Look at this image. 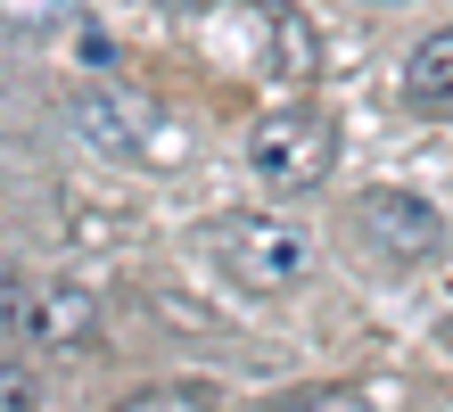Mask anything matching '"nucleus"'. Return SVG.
Instances as JSON below:
<instances>
[{"label":"nucleus","instance_id":"f8f14e48","mask_svg":"<svg viewBox=\"0 0 453 412\" xmlns=\"http://www.w3.org/2000/svg\"><path fill=\"white\" fill-rule=\"evenodd\" d=\"M165 9H198V0H165Z\"/></svg>","mask_w":453,"mask_h":412},{"label":"nucleus","instance_id":"6e6552de","mask_svg":"<svg viewBox=\"0 0 453 412\" xmlns=\"http://www.w3.org/2000/svg\"><path fill=\"white\" fill-rule=\"evenodd\" d=\"M74 17H83V0H0V25L9 34H58Z\"/></svg>","mask_w":453,"mask_h":412},{"label":"nucleus","instance_id":"20e7f679","mask_svg":"<svg viewBox=\"0 0 453 412\" xmlns=\"http://www.w3.org/2000/svg\"><path fill=\"white\" fill-rule=\"evenodd\" d=\"M0 330L50 346V354H66V346H83L99 330V306H91V289H66V281H42V289L0 281Z\"/></svg>","mask_w":453,"mask_h":412},{"label":"nucleus","instance_id":"9b49d317","mask_svg":"<svg viewBox=\"0 0 453 412\" xmlns=\"http://www.w3.org/2000/svg\"><path fill=\"white\" fill-rule=\"evenodd\" d=\"M116 412H198V396L190 388H149V396H124Z\"/></svg>","mask_w":453,"mask_h":412},{"label":"nucleus","instance_id":"423d86ee","mask_svg":"<svg viewBox=\"0 0 453 412\" xmlns=\"http://www.w3.org/2000/svg\"><path fill=\"white\" fill-rule=\"evenodd\" d=\"M256 34H264V66H273V82H288V91H305V82L322 74V42H313V25H305L297 9L264 0V9H256Z\"/></svg>","mask_w":453,"mask_h":412},{"label":"nucleus","instance_id":"1a4fd4ad","mask_svg":"<svg viewBox=\"0 0 453 412\" xmlns=\"http://www.w3.org/2000/svg\"><path fill=\"white\" fill-rule=\"evenodd\" d=\"M0 412H42V379L0 354Z\"/></svg>","mask_w":453,"mask_h":412},{"label":"nucleus","instance_id":"f03ea898","mask_svg":"<svg viewBox=\"0 0 453 412\" xmlns=\"http://www.w3.org/2000/svg\"><path fill=\"white\" fill-rule=\"evenodd\" d=\"M248 165L264 190H322L330 165H338V124L322 116V107H273V116H256L248 132Z\"/></svg>","mask_w":453,"mask_h":412},{"label":"nucleus","instance_id":"7ed1b4c3","mask_svg":"<svg viewBox=\"0 0 453 412\" xmlns=\"http://www.w3.org/2000/svg\"><path fill=\"white\" fill-rule=\"evenodd\" d=\"M74 132L99 149V157H124V165H157L149 149L165 141V124H157V107L141 91H124V82H91V91H74Z\"/></svg>","mask_w":453,"mask_h":412},{"label":"nucleus","instance_id":"9d476101","mask_svg":"<svg viewBox=\"0 0 453 412\" xmlns=\"http://www.w3.org/2000/svg\"><path fill=\"white\" fill-rule=\"evenodd\" d=\"M273 412H371L355 388H305V396H280Z\"/></svg>","mask_w":453,"mask_h":412},{"label":"nucleus","instance_id":"39448f33","mask_svg":"<svg viewBox=\"0 0 453 412\" xmlns=\"http://www.w3.org/2000/svg\"><path fill=\"white\" fill-rule=\"evenodd\" d=\"M363 223H371V239L380 247H395V256H429V247L445 239V223H437V206L429 198H412V190H363Z\"/></svg>","mask_w":453,"mask_h":412},{"label":"nucleus","instance_id":"0eeeda50","mask_svg":"<svg viewBox=\"0 0 453 412\" xmlns=\"http://www.w3.org/2000/svg\"><path fill=\"white\" fill-rule=\"evenodd\" d=\"M404 91H412V107H429V116H445V107H453V34H429V42L412 50Z\"/></svg>","mask_w":453,"mask_h":412},{"label":"nucleus","instance_id":"f257e3e1","mask_svg":"<svg viewBox=\"0 0 453 412\" xmlns=\"http://www.w3.org/2000/svg\"><path fill=\"white\" fill-rule=\"evenodd\" d=\"M206 256H215L248 297H280V289L305 281L313 239L297 223H273V214H223V223L206 231Z\"/></svg>","mask_w":453,"mask_h":412}]
</instances>
